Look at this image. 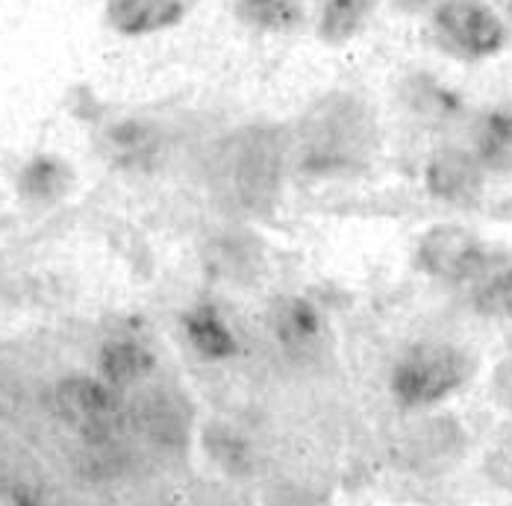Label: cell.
Listing matches in <instances>:
<instances>
[{"instance_id": "6da1fadb", "label": "cell", "mask_w": 512, "mask_h": 506, "mask_svg": "<svg viewBox=\"0 0 512 506\" xmlns=\"http://www.w3.org/2000/svg\"><path fill=\"white\" fill-rule=\"evenodd\" d=\"M377 151V118L354 95L312 103L298 127V168L312 177H342L368 165Z\"/></svg>"}, {"instance_id": "7a4b0ae2", "label": "cell", "mask_w": 512, "mask_h": 506, "mask_svg": "<svg viewBox=\"0 0 512 506\" xmlns=\"http://www.w3.org/2000/svg\"><path fill=\"white\" fill-rule=\"evenodd\" d=\"M286 142L277 127H242L218 151V186L236 209L265 212L283 189Z\"/></svg>"}, {"instance_id": "3957f363", "label": "cell", "mask_w": 512, "mask_h": 506, "mask_svg": "<svg viewBox=\"0 0 512 506\" xmlns=\"http://www.w3.org/2000/svg\"><path fill=\"white\" fill-rule=\"evenodd\" d=\"M474 374V362L451 342L412 345L392 368V395L407 409H424L460 392Z\"/></svg>"}, {"instance_id": "277c9868", "label": "cell", "mask_w": 512, "mask_h": 506, "mask_svg": "<svg viewBox=\"0 0 512 506\" xmlns=\"http://www.w3.org/2000/svg\"><path fill=\"white\" fill-rule=\"evenodd\" d=\"M430 30L442 51L460 59H489L507 45V24L486 0H439Z\"/></svg>"}, {"instance_id": "5b68a950", "label": "cell", "mask_w": 512, "mask_h": 506, "mask_svg": "<svg viewBox=\"0 0 512 506\" xmlns=\"http://www.w3.org/2000/svg\"><path fill=\"white\" fill-rule=\"evenodd\" d=\"M56 409L89 442H103L115 436L124 421V409L112 392V383H98L89 377H71L59 383Z\"/></svg>"}, {"instance_id": "8992f818", "label": "cell", "mask_w": 512, "mask_h": 506, "mask_svg": "<svg viewBox=\"0 0 512 506\" xmlns=\"http://www.w3.org/2000/svg\"><path fill=\"white\" fill-rule=\"evenodd\" d=\"M486 262V245L462 227H436L418 242L421 271L445 283H465L480 277L486 271Z\"/></svg>"}, {"instance_id": "52a82bcc", "label": "cell", "mask_w": 512, "mask_h": 506, "mask_svg": "<svg viewBox=\"0 0 512 506\" xmlns=\"http://www.w3.org/2000/svg\"><path fill=\"white\" fill-rule=\"evenodd\" d=\"M424 183L436 201L451 203V206H471L483 195L486 168L480 165L474 151L445 145V148L433 151V156L427 159Z\"/></svg>"}, {"instance_id": "ba28073f", "label": "cell", "mask_w": 512, "mask_h": 506, "mask_svg": "<svg viewBox=\"0 0 512 506\" xmlns=\"http://www.w3.org/2000/svg\"><path fill=\"white\" fill-rule=\"evenodd\" d=\"M186 18V0H109L106 21L124 36H148Z\"/></svg>"}, {"instance_id": "9c48e42d", "label": "cell", "mask_w": 512, "mask_h": 506, "mask_svg": "<svg viewBox=\"0 0 512 506\" xmlns=\"http://www.w3.org/2000/svg\"><path fill=\"white\" fill-rule=\"evenodd\" d=\"M271 330H274L277 342L283 345V351L295 359H307L315 354L324 339L321 315L301 298H286L274 306Z\"/></svg>"}, {"instance_id": "30bf717a", "label": "cell", "mask_w": 512, "mask_h": 506, "mask_svg": "<svg viewBox=\"0 0 512 506\" xmlns=\"http://www.w3.org/2000/svg\"><path fill=\"white\" fill-rule=\"evenodd\" d=\"M474 156L486 168V174H510L512 171V109L489 112L474 130Z\"/></svg>"}, {"instance_id": "8fae6325", "label": "cell", "mask_w": 512, "mask_h": 506, "mask_svg": "<svg viewBox=\"0 0 512 506\" xmlns=\"http://www.w3.org/2000/svg\"><path fill=\"white\" fill-rule=\"evenodd\" d=\"M236 18L256 33H292L307 18L304 0H236Z\"/></svg>"}, {"instance_id": "7c38bea8", "label": "cell", "mask_w": 512, "mask_h": 506, "mask_svg": "<svg viewBox=\"0 0 512 506\" xmlns=\"http://www.w3.org/2000/svg\"><path fill=\"white\" fill-rule=\"evenodd\" d=\"M380 0H321L318 6V36L330 45L351 42L368 24Z\"/></svg>"}, {"instance_id": "4fadbf2b", "label": "cell", "mask_w": 512, "mask_h": 506, "mask_svg": "<svg viewBox=\"0 0 512 506\" xmlns=\"http://www.w3.org/2000/svg\"><path fill=\"white\" fill-rule=\"evenodd\" d=\"M101 368L106 383L130 386L154 368V354L136 339H115L101 351Z\"/></svg>"}, {"instance_id": "5bb4252c", "label": "cell", "mask_w": 512, "mask_h": 506, "mask_svg": "<svg viewBox=\"0 0 512 506\" xmlns=\"http://www.w3.org/2000/svg\"><path fill=\"white\" fill-rule=\"evenodd\" d=\"M136 415L142 418V427L148 430V436L159 445H180L186 439L189 415L171 395H162V392L148 395Z\"/></svg>"}, {"instance_id": "9a60e30c", "label": "cell", "mask_w": 512, "mask_h": 506, "mask_svg": "<svg viewBox=\"0 0 512 506\" xmlns=\"http://www.w3.org/2000/svg\"><path fill=\"white\" fill-rule=\"evenodd\" d=\"M68 186H71V168L51 156L33 159L18 177V192L33 203H56L68 192Z\"/></svg>"}, {"instance_id": "2e32d148", "label": "cell", "mask_w": 512, "mask_h": 506, "mask_svg": "<svg viewBox=\"0 0 512 506\" xmlns=\"http://www.w3.org/2000/svg\"><path fill=\"white\" fill-rule=\"evenodd\" d=\"M186 333L192 345L206 356V359H227L236 351V339L221 321V315L209 306H201L186 315Z\"/></svg>"}, {"instance_id": "e0dca14e", "label": "cell", "mask_w": 512, "mask_h": 506, "mask_svg": "<svg viewBox=\"0 0 512 506\" xmlns=\"http://www.w3.org/2000/svg\"><path fill=\"white\" fill-rule=\"evenodd\" d=\"M460 448V430L451 421H433L421 427L412 439V459L430 465V462H445L457 454Z\"/></svg>"}, {"instance_id": "ac0fdd59", "label": "cell", "mask_w": 512, "mask_h": 506, "mask_svg": "<svg viewBox=\"0 0 512 506\" xmlns=\"http://www.w3.org/2000/svg\"><path fill=\"white\" fill-rule=\"evenodd\" d=\"M474 309L486 318H512V265L480 280L474 289Z\"/></svg>"}, {"instance_id": "d6986e66", "label": "cell", "mask_w": 512, "mask_h": 506, "mask_svg": "<svg viewBox=\"0 0 512 506\" xmlns=\"http://www.w3.org/2000/svg\"><path fill=\"white\" fill-rule=\"evenodd\" d=\"M407 103H410L412 112H418L421 118H448L457 112V101L442 89L436 86L430 77H415L410 86H407Z\"/></svg>"}, {"instance_id": "ffe728a7", "label": "cell", "mask_w": 512, "mask_h": 506, "mask_svg": "<svg viewBox=\"0 0 512 506\" xmlns=\"http://www.w3.org/2000/svg\"><path fill=\"white\" fill-rule=\"evenodd\" d=\"M439 0H392V6L404 15H424L436 6Z\"/></svg>"}, {"instance_id": "44dd1931", "label": "cell", "mask_w": 512, "mask_h": 506, "mask_svg": "<svg viewBox=\"0 0 512 506\" xmlns=\"http://www.w3.org/2000/svg\"><path fill=\"white\" fill-rule=\"evenodd\" d=\"M507 15H510V21H512V0H507Z\"/></svg>"}]
</instances>
